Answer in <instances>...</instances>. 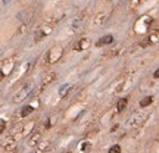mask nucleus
<instances>
[{
	"mask_svg": "<svg viewBox=\"0 0 159 153\" xmlns=\"http://www.w3.org/2000/svg\"><path fill=\"white\" fill-rule=\"evenodd\" d=\"M62 55H63V49H62L61 46H53V47L46 53V56H44V63H46V65H53V63H56V62L62 58Z\"/></svg>",
	"mask_w": 159,
	"mask_h": 153,
	"instance_id": "1",
	"label": "nucleus"
},
{
	"mask_svg": "<svg viewBox=\"0 0 159 153\" xmlns=\"http://www.w3.org/2000/svg\"><path fill=\"white\" fill-rule=\"evenodd\" d=\"M150 25H152V18H149V16H141V18L135 22L134 30H135V33H146V31L150 28Z\"/></svg>",
	"mask_w": 159,
	"mask_h": 153,
	"instance_id": "2",
	"label": "nucleus"
},
{
	"mask_svg": "<svg viewBox=\"0 0 159 153\" xmlns=\"http://www.w3.org/2000/svg\"><path fill=\"white\" fill-rule=\"evenodd\" d=\"M33 91V84L31 83H28V84H25L15 96H14V102L15 103H19V102H22V100H25L27 97H28V94Z\"/></svg>",
	"mask_w": 159,
	"mask_h": 153,
	"instance_id": "3",
	"label": "nucleus"
},
{
	"mask_svg": "<svg viewBox=\"0 0 159 153\" xmlns=\"http://www.w3.org/2000/svg\"><path fill=\"white\" fill-rule=\"evenodd\" d=\"M14 66H15V63H14L12 59H8V60H5L2 65H0V81H2L5 77H8V75L12 72Z\"/></svg>",
	"mask_w": 159,
	"mask_h": 153,
	"instance_id": "4",
	"label": "nucleus"
},
{
	"mask_svg": "<svg viewBox=\"0 0 159 153\" xmlns=\"http://www.w3.org/2000/svg\"><path fill=\"white\" fill-rule=\"evenodd\" d=\"M52 33V28L50 27H39L37 30H36V33H34V41L36 43H39L40 40H43L46 36H49Z\"/></svg>",
	"mask_w": 159,
	"mask_h": 153,
	"instance_id": "5",
	"label": "nucleus"
},
{
	"mask_svg": "<svg viewBox=\"0 0 159 153\" xmlns=\"http://www.w3.org/2000/svg\"><path fill=\"white\" fill-rule=\"evenodd\" d=\"M90 44H91L90 38H87V37H83V38H80V40L75 43V46H74V50H77V52H84V50H87V49L90 47Z\"/></svg>",
	"mask_w": 159,
	"mask_h": 153,
	"instance_id": "6",
	"label": "nucleus"
},
{
	"mask_svg": "<svg viewBox=\"0 0 159 153\" xmlns=\"http://www.w3.org/2000/svg\"><path fill=\"white\" fill-rule=\"evenodd\" d=\"M113 41H115L113 36H111V34H106V36H103V37H100V38H99V41H97V46H106V44H112Z\"/></svg>",
	"mask_w": 159,
	"mask_h": 153,
	"instance_id": "7",
	"label": "nucleus"
},
{
	"mask_svg": "<svg viewBox=\"0 0 159 153\" xmlns=\"http://www.w3.org/2000/svg\"><path fill=\"white\" fill-rule=\"evenodd\" d=\"M127 105H128V97H122V99L118 102V105H116V112L121 113V112L127 107Z\"/></svg>",
	"mask_w": 159,
	"mask_h": 153,
	"instance_id": "8",
	"label": "nucleus"
},
{
	"mask_svg": "<svg viewBox=\"0 0 159 153\" xmlns=\"http://www.w3.org/2000/svg\"><path fill=\"white\" fill-rule=\"evenodd\" d=\"M83 24H84V18H78V19H75L74 22H72V25H71V31L72 33H75V31H78L81 27H83Z\"/></svg>",
	"mask_w": 159,
	"mask_h": 153,
	"instance_id": "9",
	"label": "nucleus"
},
{
	"mask_svg": "<svg viewBox=\"0 0 159 153\" xmlns=\"http://www.w3.org/2000/svg\"><path fill=\"white\" fill-rule=\"evenodd\" d=\"M34 112V106L33 105H27V106H24L22 109H21V116L24 118V116H28L30 113H33Z\"/></svg>",
	"mask_w": 159,
	"mask_h": 153,
	"instance_id": "10",
	"label": "nucleus"
},
{
	"mask_svg": "<svg viewBox=\"0 0 159 153\" xmlns=\"http://www.w3.org/2000/svg\"><path fill=\"white\" fill-rule=\"evenodd\" d=\"M69 88H71V85H69V84H62V85H61V88H59V91H58L59 97H61V99H62V97H65V96H66V93L69 91Z\"/></svg>",
	"mask_w": 159,
	"mask_h": 153,
	"instance_id": "11",
	"label": "nucleus"
},
{
	"mask_svg": "<svg viewBox=\"0 0 159 153\" xmlns=\"http://www.w3.org/2000/svg\"><path fill=\"white\" fill-rule=\"evenodd\" d=\"M152 103H153V96H146L143 100H140V107H147Z\"/></svg>",
	"mask_w": 159,
	"mask_h": 153,
	"instance_id": "12",
	"label": "nucleus"
},
{
	"mask_svg": "<svg viewBox=\"0 0 159 153\" xmlns=\"http://www.w3.org/2000/svg\"><path fill=\"white\" fill-rule=\"evenodd\" d=\"M55 78H56V74H55V72H50V74L47 75V78H44V80H43V83H41V87H44V85L50 84L52 81H55Z\"/></svg>",
	"mask_w": 159,
	"mask_h": 153,
	"instance_id": "13",
	"label": "nucleus"
},
{
	"mask_svg": "<svg viewBox=\"0 0 159 153\" xmlns=\"http://www.w3.org/2000/svg\"><path fill=\"white\" fill-rule=\"evenodd\" d=\"M147 43H149V44H156V43H158V31H156V30L153 31V34H150V36L147 37Z\"/></svg>",
	"mask_w": 159,
	"mask_h": 153,
	"instance_id": "14",
	"label": "nucleus"
},
{
	"mask_svg": "<svg viewBox=\"0 0 159 153\" xmlns=\"http://www.w3.org/2000/svg\"><path fill=\"white\" fill-rule=\"evenodd\" d=\"M33 137H31V140H30V146H33V144H37V141L40 140V132H36V134H31Z\"/></svg>",
	"mask_w": 159,
	"mask_h": 153,
	"instance_id": "15",
	"label": "nucleus"
},
{
	"mask_svg": "<svg viewBox=\"0 0 159 153\" xmlns=\"http://www.w3.org/2000/svg\"><path fill=\"white\" fill-rule=\"evenodd\" d=\"M108 153H121V147H119L118 144H115V146H112V147L109 149Z\"/></svg>",
	"mask_w": 159,
	"mask_h": 153,
	"instance_id": "16",
	"label": "nucleus"
},
{
	"mask_svg": "<svg viewBox=\"0 0 159 153\" xmlns=\"http://www.w3.org/2000/svg\"><path fill=\"white\" fill-rule=\"evenodd\" d=\"M6 130V121L5 119H0V134Z\"/></svg>",
	"mask_w": 159,
	"mask_h": 153,
	"instance_id": "17",
	"label": "nucleus"
},
{
	"mask_svg": "<svg viewBox=\"0 0 159 153\" xmlns=\"http://www.w3.org/2000/svg\"><path fill=\"white\" fill-rule=\"evenodd\" d=\"M88 147H90V143H84V144H81V146H80V150H81V152H84V150H87Z\"/></svg>",
	"mask_w": 159,
	"mask_h": 153,
	"instance_id": "18",
	"label": "nucleus"
},
{
	"mask_svg": "<svg viewBox=\"0 0 159 153\" xmlns=\"http://www.w3.org/2000/svg\"><path fill=\"white\" fill-rule=\"evenodd\" d=\"M109 55L108 56H115V55H118V50H111V52H108Z\"/></svg>",
	"mask_w": 159,
	"mask_h": 153,
	"instance_id": "19",
	"label": "nucleus"
},
{
	"mask_svg": "<svg viewBox=\"0 0 159 153\" xmlns=\"http://www.w3.org/2000/svg\"><path fill=\"white\" fill-rule=\"evenodd\" d=\"M158 75H159V72H158V71H155V74H153V78H158Z\"/></svg>",
	"mask_w": 159,
	"mask_h": 153,
	"instance_id": "20",
	"label": "nucleus"
}]
</instances>
